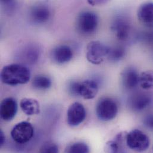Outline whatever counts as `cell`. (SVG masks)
I'll use <instances>...</instances> for the list:
<instances>
[{"instance_id":"cell-1","label":"cell","mask_w":153,"mask_h":153,"mask_svg":"<svg viewBox=\"0 0 153 153\" xmlns=\"http://www.w3.org/2000/svg\"><path fill=\"white\" fill-rule=\"evenodd\" d=\"M30 78V72L25 66L20 64H11L4 66L1 72L2 82L8 85L27 83Z\"/></svg>"},{"instance_id":"cell-2","label":"cell","mask_w":153,"mask_h":153,"mask_svg":"<svg viewBox=\"0 0 153 153\" xmlns=\"http://www.w3.org/2000/svg\"><path fill=\"white\" fill-rule=\"evenodd\" d=\"M110 48L99 41H92L86 47V57L91 64L98 65L102 63L105 57H107Z\"/></svg>"},{"instance_id":"cell-3","label":"cell","mask_w":153,"mask_h":153,"mask_svg":"<svg viewBox=\"0 0 153 153\" xmlns=\"http://www.w3.org/2000/svg\"><path fill=\"white\" fill-rule=\"evenodd\" d=\"M118 113L116 102L110 98H101L96 106V114L102 121H110L116 117Z\"/></svg>"},{"instance_id":"cell-4","label":"cell","mask_w":153,"mask_h":153,"mask_svg":"<svg viewBox=\"0 0 153 153\" xmlns=\"http://www.w3.org/2000/svg\"><path fill=\"white\" fill-rule=\"evenodd\" d=\"M126 141L129 149L138 152L146 151L150 144L149 137L139 129H134L127 134Z\"/></svg>"},{"instance_id":"cell-5","label":"cell","mask_w":153,"mask_h":153,"mask_svg":"<svg viewBox=\"0 0 153 153\" xmlns=\"http://www.w3.org/2000/svg\"><path fill=\"white\" fill-rule=\"evenodd\" d=\"M98 25L97 15L90 11L82 12L77 18V29L83 34L88 35L94 33L97 29Z\"/></svg>"},{"instance_id":"cell-6","label":"cell","mask_w":153,"mask_h":153,"mask_svg":"<svg viewBox=\"0 0 153 153\" xmlns=\"http://www.w3.org/2000/svg\"><path fill=\"white\" fill-rule=\"evenodd\" d=\"M34 135V128L29 122H22L14 126L11 131L13 140L19 144H25L29 141Z\"/></svg>"},{"instance_id":"cell-7","label":"cell","mask_w":153,"mask_h":153,"mask_svg":"<svg viewBox=\"0 0 153 153\" xmlns=\"http://www.w3.org/2000/svg\"><path fill=\"white\" fill-rule=\"evenodd\" d=\"M111 29L116 38L122 41H127L131 34V25L128 19L119 16L115 19Z\"/></svg>"},{"instance_id":"cell-8","label":"cell","mask_w":153,"mask_h":153,"mask_svg":"<svg viewBox=\"0 0 153 153\" xmlns=\"http://www.w3.org/2000/svg\"><path fill=\"white\" fill-rule=\"evenodd\" d=\"M86 110L83 105L79 102L72 104L67 112V122L70 126L75 127L82 123L86 117Z\"/></svg>"},{"instance_id":"cell-9","label":"cell","mask_w":153,"mask_h":153,"mask_svg":"<svg viewBox=\"0 0 153 153\" xmlns=\"http://www.w3.org/2000/svg\"><path fill=\"white\" fill-rule=\"evenodd\" d=\"M152 95L147 92H139L134 94L129 98V107L134 111H140L146 109L152 102Z\"/></svg>"},{"instance_id":"cell-10","label":"cell","mask_w":153,"mask_h":153,"mask_svg":"<svg viewBox=\"0 0 153 153\" xmlns=\"http://www.w3.org/2000/svg\"><path fill=\"white\" fill-rule=\"evenodd\" d=\"M98 92L97 83L93 80L87 79L82 82H79L77 95L85 100L94 98Z\"/></svg>"},{"instance_id":"cell-11","label":"cell","mask_w":153,"mask_h":153,"mask_svg":"<svg viewBox=\"0 0 153 153\" xmlns=\"http://www.w3.org/2000/svg\"><path fill=\"white\" fill-rule=\"evenodd\" d=\"M71 48L66 45H62L54 48L51 53V57L54 62L63 65L70 62L73 58Z\"/></svg>"},{"instance_id":"cell-12","label":"cell","mask_w":153,"mask_h":153,"mask_svg":"<svg viewBox=\"0 0 153 153\" xmlns=\"http://www.w3.org/2000/svg\"><path fill=\"white\" fill-rule=\"evenodd\" d=\"M17 111V104L16 101L11 97L4 99L0 107L1 117L5 121L11 120Z\"/></svg>"},{"instance_id":"cell-13","label":"cell","mask_w":153,"mask_h":153,"mask_svg":"<svg viewBox=\"0 0 153 153\" xmlns=\"http://www.w3.org/2000/svg\"><path fill=\"white\" fill-rule=\"evenodd\" d=\"M121 77L122 84L127 89H133L139 85L140 74L133 67H128L124 69Z\"/></svg>"},{"instance_id":"cell-14","label":"cell","mask_w":153,"mask_h":153,"mask_svg":"<svg viewBox=\"0 0 153 153\" xmlns=\"http://www.w3.org/2000/svg\"><path fill=\"white\" fill-rule=\"evenodd\" d=\"M51 16L50 10L48 7L44 5L33 6L30 10V20L36 24H42L47 22Z\"/></svg>"},{"instance_id":"cell-15","label":"cell","mask_w":153,"mask_h":153,"mask_svg":"<svg viewBox=\"0 0 153 153\" xmlns=\"http://www.w3.org/2000/svg\"><path fill=\"white\" fill-rule=\"evenodd\" d=\"M138 20L143 24L153 26V2H147L141 4L137 11Z\"/></svg>"},{"instance_id":"cell-16","label":"cell","mask_w":153,"mask_h":153,"mask_svg":"<svg viewBox=\"0 0 153 153\" xmlns=\"http://www.w3.org/2000/svg\"><path fill=\"white\" fill-rule=\"evenodd\" d=\"M22 111L28 116L38 114L40 113V105L39 102L33 98H23L20 103Z\"/></svg>"},{"instance_id":"cell-17","label":"cell","mask_w":153,"mask_h":153,"mask_svg":"<svg viewBox=\"0 0 153 153\" xmlns=\"http://www.w3.org/2000/svg\"><path fill=\"white\" fill-rule=\"evenodd\" d=\"M139 85L146 90L153 88V70H149L140 75Z\"/></svg>"},{"instance_id":"cell-18","label":"cell","mask_w":153,"mask_h":153,"mask_svg":"<svg viewBox=\"0 0 153 153\" xmlns=\"http://www.w3.org/2000/svg\"><path fill=\"white\" fill-rule=\"evenodd\" d=\"M32 85L35 88L38 89H47L51 86V80L46 76L38 75L33 79Z\"/></svg>"},{"instance_id":"cell-19","label":"cell","mask_w":153,"mask_h":153,"mask_svg":"<svg viewBox=\"0 0 153 153\" xmlns=\"http://www.w3.org/2000/svg\"><path fill=\"white\" fill-rule=\"evenodd\" d=\"M125 54L126 51L124 47L122 46H115L110 48L107 58L111 62H119L123 59Z\"/></svg>"},{"instance_id":"cell-20","label":"cell","mask_w":153,"mask_h":153,"mask_svg":"<svg viewBox=\"0 0 153 153\" xmlns=\"http://www.w3.org/2000/svg\"><path fill=\"white\" fill-rule=\"evenodd\" d=\"M89 149L88 145L83 143H76L68 147L67 153H89Z\"/></svg>"},{"instance_id":"cell-21","label":"cell","mask_w":153,"mask_h":153,"mask_svg":"<svg viewBox=\"0 0 153 153\" xmlns=\"http://www.w3.org/2000/svg\"><path fill=\"white\" fill-rule=\"evenodd\" d=\"M119 150L118 142L116 141H108L104 147V152L105 153H118Z\"/></svg>"},{"instance_id":"cell-22","label":"cell","mask_w":153,"mask_h":153,"mask_svg":"<svg viewBox=\"0 0 153 153\" xmlns=\"http://www.w3.org/2000/svg\"><path fill=\"white\" fill-rule=\"evenodd\" d=\"M59 147L54 143H47L43 146L40 153H59Z\"/></svg>"},{"instance_id":"cell-23","label":"cell","mask_w":153,"mask_h":153,"mask_svg":"<svg viewBox=\"0 0 153 153\" xmlns=\"http://www.w3.org/2000/svg\"><path fill=\"white\" fill-rule=\"evenodd\" d=\"M144 123L147 128L153 129V114H149L146 117Z\"/></svg>"},{"instance_id":"cell-24","label":"cell","mask_w":153,"mask_h":153,"mask_svg":"<svg viewBox=\"0 0 153 153\" xmlns=\"http://www.w3.org/2000/svg\"><path fill=\"white\" fill-rule=\"evenodd\" d=\"M88 2L89 4H90L91 5H93L102 4H104L105 2H106V1H88Z\"/></svg>"},{"instance_id":"cell-25","label":"cell","mask_w":153,"mask_h":153,"mask_svg":"<svg viewBox=\"0 0 153 153\" xmlns=\"http://www.w3.org/2000/svg\"><path fill=\"white\" fill-rule=\"evenodd\" d=\"M5 140V137L4 134L3 133V132L2 131H0V145H1V146H2L4 145Z\"/></svg>"}]
</instances>
